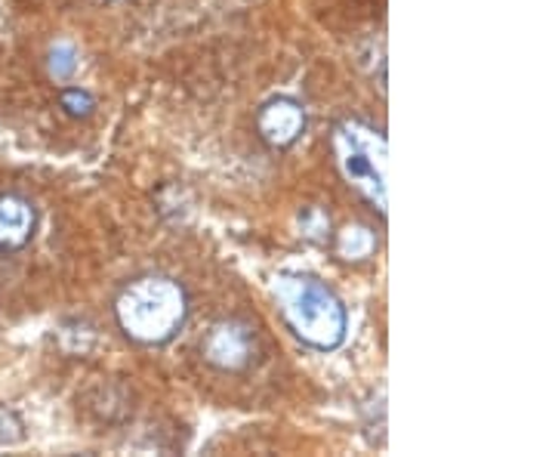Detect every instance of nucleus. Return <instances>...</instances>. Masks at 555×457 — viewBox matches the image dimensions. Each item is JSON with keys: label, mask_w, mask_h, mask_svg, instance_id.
<instances>
[{"label": "nucleus", "mask_w": 555, "mask_h": 457, "mask_svg": "<svg viewBox=\"0 0 555 457\" xmlns=\"http://www.w3.org/2000/svg\"><path fill=\"white\" fill-rule=\"evenodd\" d=\"M306 109L294 97H272L257 109V137L275 152L294 149L306 134Z\"/></svg>", "instance_id": "nucleus-5"}, {"label": "nucleus", "mask_w": 555, "mask_h": 457, "mask_svg": "<svg viewBox=\"0 0 555 457\" xmlns=\"http://www.w3.org/2000/svg\"><path fill=\"white\" fill-rule=\"evenodd\" d=\"M201 356L222 375H247L259 361L257 331L244 318H219L201 340Z\"/></svg>", "instance_id": "nucleus-4"}, {"label": "nucleus", "mask_w": 555, "mask_h": 457, "mask_svg": "<svg viewBox=\"0 0 555 457\" xmlns=\"http://www.w3.org/2000/svg\"><path fill=\"white\" fill-rule=\"evenodd\" d=\"M25 439V427H22V420L13 415V411H7V408H0V442L3 445H16Z\"/></svg>", "instance_id": "nucleus-11"}, {"label": "nucleus", "mask_w": 555, "mask_h": 457, "mask_svg": "<svg viewBox=\"0 0 555 457\" xmlns=\"http://www.w3.org/2000/svg\"><path fill=\"white\" fill-rule=\"evenodd\" d=\"M334 158L343 179L367 201L379 217L389 214V195H386V137L377 127L361 118H343L334 127Z\"/></svg>", "instance_id": "nucleus-3"}, {"label": "nucleus", "mask_w": 555, "mask_h": 457, "mask_svg": "<svg viewBox=\"0 0 555 457\" xmlns=\"http://www.w3.org/2000/svg\"><path fill=\"white\" fill-rule=\"evenodd\" d=\"M38 236V207L20 192H0V254H20Z\"/></svg>", "instance_id": "nucleus-6"}, {"label": "nucleus", "mask_w": 555, "mask_h": 457, "mask_svg": "<svg viewBox=\"0 0 555 457\" xmlns=\"http://www.w3.org/2000/svg\"><path fill=\"white\" fill-rule=\"evenodd\" d=\"M299 236L312 244H327L334 239V229H331V217L321 211V207H302L299 214Z\"/></svg>", "instance_id": "nucleus-8"}, {"label": "nucleus", "mask_w": 555, "mask_h": 457, "mask_svg": "<svg viewBox=\"0 0 555 457\" xmlns=\"http://www.w3.org/2000/svg\"><path fill=\"white\" fill-rule=\"evenodd\" d=\"M272 297L287 331L309 350L334 353L346 343L349 313L331 284L306 272H281L272 281Z\"/></svg>", "instance_id": "nucleus-2"}, {"label": "nucleus", "mask_w": 555, "mask_h": 457, "mask_svg": "<svg viewBox=\"0 0 555 457\" xmlns=\"http://www.w3.org/2000/svg\"><path fill=\"white\" fill-rule=\"evenodd\" d=\"M331 241H334L337 257L346 259V263H364L377 251V232L371 226H361V223H349Z\"/></svg>", "instance_id": "nucleus-7"}, {"label": "nucleus", "mask_w": 555, "mask_h": 457, "mask_svg": "<svg viewBox=\"0 0 555 457\" xmlns=\"http://www.w3.org/2000/svg\"><path fill=\"white\" fill-rule=\"evenodd\" d=\"M47 68H50V78L53 80H68L75 72H78V53H75V47L72 43H53V50H50V60H47Z\"/></svg>", "instance_id": "nucleus-10"}, {"label": "nucleus", "mask_w": 555, "mask_h": 457, "mask_svg": "<svg viewBox=\"0 0 555 457\" xmlns=\"http://www.w3.org/2000/svg\"><path fill=\"white\" fill-rule=\"evenodd\" d=\"M60 109L68 118H90L96 112V97L83 87H62L60 90Z\"/></svg>", "instance_id": "nucleus-9"}, {"label": "nucleus", "mask_w": 555, "mask_h": 457, "mask_svg": "<svg viewBox=\"0 0 555 457\" xmlns=\"http://www.w3.org/2000/svg\"><path fill=\"white\" fill-rule=\"evenodd\" d=\"M192 313L185 284L160 272L127 281L115 297L120 334L139 346H167L182 334Z\"/></svg>", "instance_id": "nucleus-1"}]
</instances>
